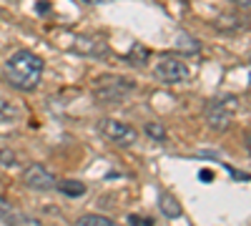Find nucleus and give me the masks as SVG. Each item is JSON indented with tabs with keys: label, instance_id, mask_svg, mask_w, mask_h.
<instances>
[{
	"label": "nucleus",
	"instance_id": "obj_1",
	"mask_svg": "<svg viewBox=\"0 0 251 226\" xmlns=\"http://www.w3.org/2000/svg\"><path fill=\"white\" fill-rule=\"evenodd\" d=\"M43 58L30 53V50H18L13 53L5 66H3V75L13 88L20 91H35L40 86V78H43Z\"/></svg>",
	"mask_w": 251,
	"mask_h": 226
},
{
	"label": "nucleus",
	"instance_id": "obj_2",
	"mask_svg": "<svg viewBox=\"0 0 251 226\" xmlns=\"http://www.w3.org/2000/svg\"><path fill=\"white\" fill-rule=\"evenodd\" d=\"M234 111H236V98L208 100V103H206V121L211 123V128L224 131V128H228V123H231Z\"/></svg>",
	"mask_w": 251,
	"mask_h": 226
},
{
	"label": "nucleus",
	"instance_id": "obj_3",
	"mask_svg": "<svg viewBox=\"0 0 251 226\" xmlns=\"http://www.w3.org/2000/svg\"><path fill=\"white\" fill-rule=\"evenodd\" d=\"M100 131L108 141H113L116 146H133L138 141V131L128 123H121V121H113V118H106L100 123Z\"/></svg>",
	"mask_w": 251,
	"mask_h": 226
},
{
	"label": "nucleus",
	"instance_id": "obj_4",
	"mask_svg": "<svg viewBox=\"0 0 251 226\" xmlns=\"http://www.w3.org/2000/svg\"><path fill=\"white\" fill-rule=\"evenodd\" d=\"M188 75V66L176 55H163L156 63V78L163 83H181Z\"/></svg>",
	"mask_w": 251,
	"mask_h": 226
},
{
	"label": "nucleus",
	"instance_id": "obj_5",
	"mask_svg": "<svg viewBox=\"0 0 251 226\" xmlns=\"http://www.w3.org/2000/svg\"><path fill=\"white\" fill-rule=\"evenodd\" d=\"M23 183L33 191H50L55 189V176L46 166H40V163H30L23 171Z\"/></svg>",
	"mask_w": 251,
	"mask_h": 226
},
{
	"label": "nucleus",
	"instance_id": "obj_6",
	"mask_svg": "<svg viewBox=\"0 0 251 226\" xmlns=\"http://www.w3.org/2000/svg\"><path fill=\"white\" fill-rule=\"evenodd\" d=\"M55 189H58L60 194H66L68 199H80V196H86V183L73 181V178H66V181H55Z\"/></svg>",
	"mask_w": 251,
	"mask_h": 226
},
{
	"label": "nucleus",
	"instance_id": "obj_7",
	"mask_svg": "<svg viewBox=\"0 0 251 226\" xmlns=\"http://www.w3.org/2000/svg\"><path fill=\"white\" fill-rule=\"evenodd\" d=\"M158 206H161V214H166L169 219H178L181 216V203L176 201L174 194H161L158 196Z\"/></svg>",
	"mask_w": 251,
	"mask_h": 226
},
{
	"label": "nucleus",
	"instance_id": "obj_8",
	"mask_svg": "<svg viewBox=\"0 0 251 226\" xmlns=\"http://www.w3.org/2000/svg\"><path fill=\"white\" fill-rule=\"evenodd\" d=\"M78 50L86 55H103L100 50H106V43L100 38H78Z\"/></svg>",
	"mask_w": 251,
	"mask_h": 226
},
{
	"label": "nucleus",
	"instance_id": "obj_9",
	"mask_svg": "<svg viewBox=\"0 0 251 226\" xmlns=\"http://www.w3.org/2000/svg\"><path fill=\"white\" fill-rule=\"evenodd\" d=\"M75 226H118V224L108 216H100V214H86L75 221Z\"/></svg>",
	"mask_w": 251,
	"mask_h": 226
},
{
	"label": "nucleus",
	"instance_id": "obj_10",
	"mask_svg": "<svg viewBox=\"0 0 251 226\" xmlns=\"http://www.w3.org/2000/svg\"><path fill=\"white\" fill-rule=\"evenodd\" d=\"M18 108L10 103V100H5V98H0V118H3V121H15L18 118Z\"/></svg>",
	"mask_w": 251,
	"mask_h": 226
},
{
	"label": "nucleus",
	"instance_id": "obj_11",
	"mask_svg": "<svg viewBox=\"0 0 251 226\" xmlns=\"http://www.w3.org/2000/svg\"><path fill=\"white\" fill-rule=\"evenodd\" d=\"M146 133H149L153 141H163L166 138V128L158 126V123H146Z\"/></svg>",
	"mask_w": 251,
	"mask_h": 226
},
{
	"label": "nucleus",
	"instance_id": "obj_12",
	"mask_svg": "<svg viewBox=\"0 0 251 226\" xmlns=\"http://www.w3.org/2000/svg\"><path fill=\"white\" fill-rule=\"evenodd\" d=\"M13 226H43V224H40V219H35V216H15Z\"/></svg>",
	"mask_w": 251,
	"mask_h": 226
},
{
	"label": "nucleus",
	"instance_id": "obj_13",
	"mask_svg": "<svg viewBox=\"0 0 251 226\" xmlns=\"http://www.w3.org/2000/svg\"><path fill=\"white\" fill-rule=\"evenodd\" d=\"M18 158H15V153L10 151V149H3L0 151V163H3V166H13Z\"/></svg>",
	"mask_w": 251,
	"mask_h": 226
},
{
	"label": "nucleus",
	"instance_id": "obj_14",
	"mask_svg": "<svg viewBox=\"0 0 251 226\" xmlns=\"http://www.w3.org/2000/svg\"><path fill=\"white\" fill-rule=\"evenodd\" d=\"M80 3H88V5H106V3H113V0H80Z\"/></svg>",
	"mask_w": 251,
	"mask_h": 226
},
{
	"label": "nucleus",
	"instance_id": "obj_15",
	"mask_svg": "<svg viewBox=\"0 0 251 226\" xmlns=\"http://www.w3.org/2000/svg\"><path fill=\"white\" fill-rule=\"evenodd\" d=\"M239 3H241V0H239ZM244 8H249V0H244Z\"/></svg>",
	"mask_w": 251,
	"mask_h": 226
}]
</instances>
